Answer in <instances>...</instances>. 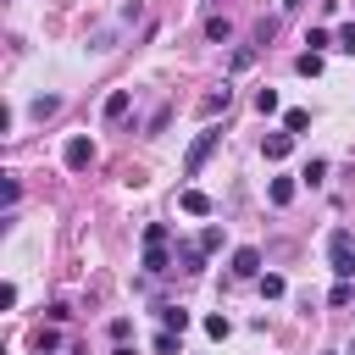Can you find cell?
<instances>
[{
	"label": "cell",
	"mask_w": 355,
	"mask_h": 355,
	"mask_svg": "<svg viewBox=\"0 0 355 355\" xmlns=\"http://www.w3.org/2000/svg\"><path fill=\"white\" fill-rule=\"evenodd\" d=\"M61 161H67V172H89L94 166V139L89 133H72L67 150H61Z\"/></svg>",
	"instance_id": "obj_2"
},
{
	"label": "cell",
	"mask_w": 355,
	"mask_h": 355,
	"mask_svg": "<svg viewBox=\"0 0 355 355\" xmlns=\"http://www.w3.org/2000/svg\"><path fill=\"white\" fill-rule=\"evenodd\" d=\"M178 205H183L189 216H211V194H200V189H183V194H178Z\"/></svg>",
	"instance_id": "obj_5"
},
{
	"label": "cell",
	"mask_w": 355,
	"mask_h": 355,
	"mask_svg": "<svg viewBox=\"0 0 355 355\" xmlns=\"http://www.w3.org/2000/svg\"><path fill=\"white\" fill-rule=\"evenodd\" d=\"M305 128H311V111H300V105L283 111V133H305Z\"/></svg>",
	"instance_id": "obj_11"
},
{
	"label": "cell",
	"mask_w": 355,
	"mask_h": 355,
	"mask_svg": "<svg viewBox=\"0 0 355 355\" xmlns=\"http://www.w3.org/2000/svg\"><path fill=\"white\" fill-rule=\"evenodd\" d=\"M266 200H272V205H288V200H294V178H272V183H266Z\"/></svg>",
	"instance_id": "obj_8"
},
{
	"label": "cell",
	"mask_w": 355,
	"mask_h": 355,
	"mask_svg": "<svg viewBox=\"0 0 355 355\" xmlns=\"http://www.w3.org/2000/svg\"><path fill=\"white\" fill-rule=\"evenodd\" d=\"M55 111H61V94H39V100H33V116H39V122L55 116Z\"/></svg>",
	"instance_id": "obj_13"
},
{
	"label": "cell",
	"mask_w": 355,
	"mask_h": 355,
	"mask_svg": "<svg viewBox=\"0 0 355 355\" xmlns=\"http://www.w3.org/2000/svg\"><path fill=\"white\" fill-rule=\"evenodd\" d=\"M227 100H233V94H227V89H222V94H205V100H200V116H216V111H222V105H227Z\"/></svg>",
	"instance_id": "obj_16"
},
{
	"label": "cell",
	"mask_w": 355,
	"mask_h": 355,
	"mask_svg": "<svg viewBox=\"0 0 355 355\" xmlns=\"http://www.w3.org/2000/svg\"><path fill=\"white\" fill-rule=\"evenodd\" d=\"M255 111H261V116H272V111H277V94H272V89H261V94H255Z\"/></svg>",
	"instance_id": "obj_23"
},
{
	"label": "cell",
	"mask_w": 355,
	"mask_h": 355,
	"mask_svg": "<svg viewBox=\"0 0 355 355\" xmlns=\"http://www.w3.org/2000/svg\"><path fill=\"white\" fill-rule=\"evenodd\" d=\"M17 194H22V183H17V178H6V183H0V200H6V205H17Z\"/></svg>",
	"instance_id": "obj_27"
},
{
	"label": "cell",
	"mask_w": 355,
	"mask_h": 355,
	"mask_svg": "<svg viewBox=\"0 0 355 355\" xmlns=\"http://www.w3.org/2000/svg\"><path fill=\"white\" fill-rule=\"evenodd\" d=\"M283 288H288V283H283L277 272H266V277H261V294H266V300H283Z\"/></svg>",
	"instance_id": "obj_17"
},
{
	"label": "cell",
	"mask_w": 355,
	"mask_h": 355,
	"mask_svg": "<svg viewBox=\"0 0 355 355\" xmlns=\"http://www.w3.org/2000/svg\"><path fill=\"white\" fill-rule=\"evenodd\" d=\"M283 6H288V11H294V6H305V0H283Z\"/></svg>",
	"instance_id": "obj_30"
},
{
	"label": "cell",
	"mask_w": 355,
	"mask_h": 355,
	"mask_svg": "<svg viewBox=\"0 0 355 355\" xmlns=\"http://www.w3.org/2000/svg\"><path fill=\"white\" fill-rule=\"evenodd\" d=\"M261 150H266V161H283V155L294 150V133H266V144H261Z\"/></svg>",
	"instance_id": "obj_7"
},
{
	"label": "cell",
	"mask_w": 355,
	"mask_h": 355,
	"mask_svg": "<svg viewBox=\"0 0 355 355\" xmlns=\"http://www.w3.org/2000/svg\"><path fill=\"white\" fill-rule=\"evenodd\" d=\"M349 300H355V288H349V283H333V294H327V305H349Z\"/></svg>",
	"instance_id": "obj_25"
},
{
	"label": "cell",
	"mask_w": 355,
	"mask_h": 355,
	"mask_svg": "<svg viewBox=\"0 0 355 355\" xmlns=\"http://www.w3.org/2000/svg\"><path fill=\"white\" fill-rule=\"evenodd\" d=\"M178 261H183V272H200V261H205V250H200V244H183V250H178Z\"/></svg>",
	"instance_id": "obj_14"
},
{
	"label": "cell",
	"mask_w": 355,
	"mask_h": 355,
	"mask_svg": "<svg viewBox=\"0 0 355 355\" xmlns=\"http://www.w3.org/2000/svg\"><path fill=\"white\" fill-rule=\"evenodd\" d=\"M161 327H166V333H183V327H189V311H183V305H166V311H161Z\"/></svg>",
	"instance_id": "obj_10"
},
{
	"label": "cell",
	"mask_w": 355,
	"mask_h": 355,
	"mask_svg": "<svg viewBox=\"0 0 355 355\" xmlns=\"http://www.w3.org/2000/svg\"><path fill=\"white\" fill-rule=\"evenodd\" d=\"M300 178H305V183H322V178H327V161H311V166H305Z\"/></svg>",
	"instance_id": "obj_26"
},
{
	"label": "cell",
	"mask_w": 355,
	"mask_h": 355,
	"mask_svg": "<svg viewBox=\"0 0 355 355\" xmlns=\"http://www.w3.org/2000/svg\"><path fill=\"white\" fill-rule=\"evenodd\" d=\"M144 244H166V222H150L144 227Z\"/></svg>",
	"instance_id": "obj_28"
},
{
	"label": "cell",
	"mask_w": 355,
	"mask_h": 355,
	"mask_svg": "<svg viewBox=\"0 0 355 355\" xmlns=\"http://www.w3.org/2000/svg\"><path fill=\"white\" fill-rule=\"evenodd\" d=\"M205 333H211V338H227V333H233V322L216 311V316H205Z\"/></svg>",
	"instance_id": "obj_18"
},
{
	"label": "cell",
	"mask_w": 355,
	"mask_h": 355,
	"mask_svg": "<svg viewBox=\"0 0 355 355\" xmlns=\"http://www.w3.org/2000/svg\"><path fill=\"white\" fill-rule=\"evenodd\" d=\"M327 261H333V277L338 283L355 277V239H349V227H333L327 233Z\"/></svg>",
	"instance_id": "obj_1"
},
{
	"label": "cell",
	"mask_w": 355,
	"mask_h": 355,
	"mask_svg": "<svg viewBox=\"0 0 355 355\" xmlns=\"http://www.w3.org/2000/svg\"><path fill=\"white\" fill-rule=\"evenodd\" d=\"M200 250H205V255L222 250V227H205V233H200Z\"/></svg>",
	"instance_id": "obj_24"
},
{
	"label": "cell",
	"mask_w": 355,
	"mask_h": 355,
	"mask_svg": "<svg viewBox=\"0 0 355 355\" xmlns=\"http://www.w3.org/2000/svg\"><path fill=\"white\" fill-rule=\"evenodd\" d=\"M294 67H300V72H305V78H322V55H316V50H305V55H300V61H294Z\"/></svg>",
	"instance_id": "obj_15"
},
{
	"label": "cell",
	"mask_w": 355,
	"mask_h": 355,
	"mask_svg": "<svg viewBox=\"0 0 355 355\" xmlns=\"http://www.w3.org/2000/svg\"><path fill=\"white\" fill-rule=\"evenodd\" d=\"M111 355H133V349H128V344H116V349H111Z\"/></svg>",
	"instance_id": "obj_29"
},
{
	"label": "cell",
	"mask_w": 355,
	"mask_h": 355,
	"mask_svg": "<svg viewBox=\"0 0 355 355\" xmlns=\"http://www.w3.org/2000/svg\"><path fill=\"white\" fill-rule=\"evenodd\" d=\"M305 44H311V50H316V55H322V50H327V44H333V33H327V28H311V33H305Z\"/></svg>",
	"instance_id": "obj_20"
},
{
	"label": "cell",
	"mask_w": 355,
	"mask_h": 355,
	"mask_svg": "<svg viewBox=\"0 0 355 355\" xmlns=\"http://www.w3.org/2000/svg\"><path fill=\"white\" fill-rule=\"evenodd\" d=\"M333 50H349V55H355V22H349V28H338V33H333Z\"/></svg>",
	"instance_id": "obj_21"
},
{
	"label": "cell",
	"mask_w": 355,
	"mask_h": 355,
	"mask_svg": "<svg viewBox=\"0 0 355 355\" xmlns=\"http://www.w3.org/2000/svg\"><path fill=\"white\" fill-rule=\"evenodd\" d=\"M272 33H277V17H261V22H255V44H266Z\"/></svg>",
	"instance_id": "obj_22"
},
{
	"label": "cell",
	"mask_w": 355,
	"mask_h": 355,
	"mask_svg": "<svg viewBox=\"0 0 355 355\" xmlns=\"http://www.w3.org/2000/svg\"><path fill=\"white\" fill-rule=\"evenodd\" d=\"M39 355H55V349H39Z\"/></svg>",
	"instance_id": "obj_31"
},
{
	"label": "cell",
	"mask_w": 355,
	"mask_h": 355,
	"mask_svg": "<svg viewBox=\"0 0 355 355\" xmlns=\"http://www.w3.org/2000/svg\"><path fill=\"white\" fill-rule=\"evenodd\" d=\"M216 139H222V128H205V133H200V139L189 144V155H183V172H189V178H194V172H200V166L211 161V150H216Z\"/></svg>",
	"instance_id": "obj_3"
},
{
	"label": "cell",
	"mask_w": 355,
	"mask_h": 355,
	"mask_svg": "<svg viewBox=\"0 0 355 355\" xmlns=\"http://www.w3.org/2000/svg\"><path fill=\"white\" fill-rule=\"evenodd\" d=\"M144 272H166V244H144Z\"/></svg>",
	"instance_id": "obj_12"
},
{
	"label": "cell",
	"mask_w": 355,
	"mask_h": 355,
	"mask_svg": "<svg viewBox=\"0 0 355 355\" xmlns=\"http://www.w3.org/2000/svg\"><path fill=\"white\" fill-rule=\"evenodd\" d=\"M233 277H261V250H255V244L233 250Z\"/></svg>",
	"instance_id": "obj_4"
},
{
	"label": "cell",
	"mask_w": 355,
	"mask_h": 355,
	"mask_svg": "<svg viewBox=\"0 0 355 355\" xmlns=\"http://www.w3.org/2000/svg\"><path fill=\"white\" fill-rule=\"evenodd\" d=\"M178 338H183V333H166V327H161V333H155V355H178Z\"/></svg>",
	"instance_id": "obj_19"
},
{
	"label": "cell",
	"mask_w": 355,
	"mask_h": 355,
	"mask_svg": "<svg viewBox=\"0 0 355 355\" xmlns=\"http://www.w3.org/2000/svg\"><path fill=\"white\" fill-rule=\"evenodd\" d=\"M128 105H133V94H128V89H111V94H105V122L128 116Z\"/></svg>",
	"instance_id": "obj_6"
},
{
	"label": "cell",
	"mask_w": 355,
	"mask_h": 355,
	"mask_svg": "<svg viewBox=\"0 0 355 355\" xmlns=\"http://www.w3.org/2000/svg\"><path fill=\"white\" fill-rule=\"evenodd\" d=\"M205 39H211V44H227V39H233V22H227V17H211V22H205Z\"/></svg>",
	"instance_id": "obj_9"
}]
</instances>
